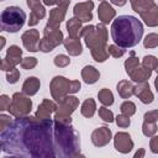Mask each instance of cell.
<instances>
[{"instance_id":"obj_1","label":"cell","mask_w":158,"mask_h":158,"mask_svg":"<svg viewBox=\"0 0 158 158\" xmlns=\"http://www.w3.org/2000/svg\"><path fill=\"white\" fill-rule=\"evenodd\" d=\"M4 153L28 158H73L80 154L79 133L70 123L36 116L16 117L1 131Z\"/></svg>"},{"instance_id":"obj_2","label":"cell","mask_w":158,"mask_h":158,"mask_svg":"<svg viewBox=\"0 0 158 158\" xmlns=\"http://www.w3.org/2000/svg\"><path fill=\"white\" fill-rule=\"evenodd\" d=\"M143 36L142 22L131 15H121L112 21L111 37L115 44L122 48H131L139 43Z\"/></svg>"},{"instance_id":"obj_3","label":"cell","mask_w":158,"mask_h":158,"mask_svg":"<svg viewBox=\"0 0 158 158\" xmlns=\"http://www.w3.org/2000/svg\"><path fill=\"white\" fill-rule=\"evenodd\" d=\"M80 37L84 38L85 44L89 47L94 60L102 63L109 58L107 52V30L105 23L100 22L96 26L89 25L81 28Z\"/></svg>"},{"instance_id":"obj_4","label":"cell","mask_w":158,"mask_h":158,"mask_svg":"<svg viewBox=\"0 0 158 158\" xmlns=\"http://www.w3.org/2000/svg\"><path fill=\"white\" fill-rule=\"evenodd\" d=\"M0 21L1 31L15 33L23 27L26 21V12L19 6H7L5 10H2Z\"/></svg>"},{"instance_id":"obj_5","label":"cell","mask_w":158,"mask_h":158,"mask_svg":"<svg viewBox=\"0 0 158 158\" xmlns=\"http://www.w3.org/2000/svg\"><path fill=\"white\" fill-rule=\"evenodd\" d=\"M81 88V84L79 80H69L62 75H56L49 84V90L52 98L59 102L62 101L65 96L78 93Z\"/></svg>"},{"instance_id":"obj_6","label":"cell","mask_w":158,"mask_h":158,"mask_svg":"<svg viewBox=\"0 0 158 158\" xmlns=\"http://www.w3.org/2000/svg\"><path fill=\"white\" fill-rule=\"evenodd\" d=\"M130 2L132 10L141 16L147 26H158V5L154 0H130Z\"/></svg>"},{"instance_id":"obj_7","label":"cell","mask_w":158,"mask_h":158,"mask_svg":"<svg viewBox=\"0 0 158 158\" xmlns=\"http://www.w3.org/2000/svg\"><path fill=\"white\" fill-rule=\"evenodd\" d=\"M32 110V101L23 93H15L11 98V104L7 109L10 115L14 117L27 116Z\"/></svg>"},{"instance_id":"obj_8","label":"cell","mask_w":158,"mask_h":158,"mask_svg":"<svg viewBox=\"0 0 158 158\" xmlns=\"http://www.w3.org/2000/svg\"><path fill=\"white\" fill-rule=\"evenodd\" d=\"M79 106V99L72 95L65 96L62 101L58 102L57 110L54 112V118L65 123H70L72 122V114L75 111V109Z\"/></svg>"},{"instance_id":"obj_9","label":"cell","mask_w":158,"mask_h":158,"mask_svg":"<svg viewBox=\"0 0 158 158\" xmlns=\"http://www.w3.org/2000/svg\"><path fill=\"white\" fill-rule=\"evenodd\" d=\"M63 32L57 28L53 31H48V32H43V37L40 40L38 43V48L41 52L48 53L51 51H53L57 46H59L60 43H63Z\"/></svg>"},{"instance_id":"obj_10","label":"cell","mask_w":158,"mask_h":158,"mask_svg":"<svg viewBox=\"0 0 158 158\" xmlns=\"http://www.w3.org/2000/svg\"><path fill=\"white\" fill-rule=\"evenodd\" d=\"M69 2H70V0H65V1H63L59 5H57L54 9H52L49 11V19L47 21V25H46L43 32H48V31H53V30L59 28L60 22L65 17L67 9L69 6Z\"/></svg>"},{"instance_id":"obj_11","label":"cell","mask_w":158,"mask_h":158,"mask_svg":"<svg viewBox=\"0 0 158 158\" xmlns=\"http://www.w3.org/2000/svg\"><path fill=\"white\" fill-rule=\"evenodd\" d=\"M22 49L16 46V44H12L7 48V52H6V56L4 57V59L1 60V64H0V69L1 70H10L12 68H15L19 63H21L22 58Z\"/></svg>"},{"instance_id":"obj_12","label":"cell","mask_w":158,"mask_h":158,"mask_svg":"<svg viewBox=\"0 0 158 158\" xmlns=\"http://www.w3.org/2000/svg\"><path fill=\"white\" fill-rule=\"evenodd\" d=\"M26 4L31 9L28 26H36L46 16V9L41 4V0H26Z\"/></svg>"},{"instance_id":"obj_13","label":"cell","mask_w":158,"mask_h":158,"mask_svg":"<svg viewBox=\"0 0 158 158\" xmlns=\"http://www.w3.org/2000/svg\"><path fill=\"white\" fill-rule=\"evenodd\" d=\"M93 9H94V2L90 0L84 2H78L73 9L74 17H77L81 22H89L93 20Z\"/></svg>"},{"instance_id":"obj_14","label":"cell","mask_w":158,"mask_h":158,"mask_svg":"<svg viewBox=\"0 0 158 158\" xmlns=\"http://www.w3.org/2000/svg\"><path fill=\"white\" fill-rule=\"evenodd\" d=\"M22 40V44L23 47L28 51V52H37L38 48V43H40V32L36 28H31L27 30L22 33L21 36Z\"/></svg>"},{"instance_id":"obj_15","label":"cell","mask_w":158,"mask_h":158,"mask_svg":"<svg viewBox=\"0 0 158 158\" xmlns=\"http://www.w3.org/2000/svg\"><path fill=\"white\" fill-rule=\"evenodd\" d=\"M114 146L120 153H130L133 148V141L127 132H117L114 137Z\"/></svg>"},{"instance_id":"obj_16","label":"cell","mask_w":158,"mask_h":158,"mask_svg":"<svg viewBox=\"0 0 158 158\" xmlns=\"http://www.w3.org/2000/svg\"><path fill=\"white\" fill-rule=\"evenodd\" d=\"M112 138V132L106 126L98 127L91 133V142L95 147H104L106 146Z\"/></svg>"},{"instance_id":"obj_17","label":"cell","mask_w":158,"mask_h":158,"mask_svg":"<svg viewBox=\"0 0 158 158\" xmlns=\"http://www.w3.org/2000/svg\"><path fill=\"white\" fill-rule=\"evenodd\" d=\"M135 95L143 104H151L153 101V99H154L153 93L151 91V88H149L148 81L137 83V85H135Z\"/></svg>"},{"instance_id":"obj_18","label":"cell","mask_w":158,"mask_h":158,"mask_svg":"<svg viewBox=\"0 0 158 158\" xmlns=\"http://www.w3.org/2000/svg\"><path fill=\"white\" fill-rule=\"evenodd\" d=\"M115 16H116V11L112 9V6L105 0L101 1L99 5V9H98V17H99L100 22L106 25L110 21H112Z\"/></svg>"},{"instance_id":"obj_19","label":"cell","mask_w":158,"mask_h":158,"mask_svg":"<svg viewBox=\"0 0 158 158\" xmlns=\"http://www.w3.org/2000/svg\"><path fill=\"white\" fill-rule=\"evenodd\" d=\"M152 69L144 67V65H137L136 68H133L131 72H128V77L131 78L132 81L135 83H142V81H147L149 79V77L152 75Z\"/></svg>"},{"instance_id":"obj_20","label":"cell","mask_w":158,"mask_h":158,"mask_svg":"<svg viewBox=\"0 0 158 158\" xmlns=\"http://www.w3.org/2000/svg\"><path fill=\"white\" fill-rule=\"evenodd\" d=\"M63 44L65 47V51L70 56H79L83 52V46H81V42H80V37L68 36L67 38L63 40Z\"/></svg>"},{"instance_id":"obj_21","label":"cell","mask_w":158,"mask_h":158,"mask_svg":"<svg viewBox=\"0 0 158 158\" xmlns=\"http://www.w3.org/2000/svg\"><path fill=\"white\" fill-rule=\"evenodd\" d=\"M56 110H57V105L52 100L44 99L38 105V109H37L35 116L38 117V118H49L51 117V114L56 112Z\"/></svg>"},{"instance_id":"obj_22","label":"cell","mask_w":158,"mask_h":158,"mask_svg":"<svg viewBox=\"0 0 158 158\" xmlns=\"http://www.w3.org/2000/svg\"><path fill=\"white\" fill-rule=\"evenodd\" d=\"M41 86V83H40V79L36 78V77H28L23 84H22V93L26 94L27 96H32L35 95L38 89Z\"/></svg>"},{"instance_id":"obj_23","label":"cell","mask_w":158,"mask_h":158,"mask_svg":"<svg viewBox=\"0 0 158 158\" xmlns=\"http://www.w3.org/2000/svg\"><path fill=\"white\" fill-rule=\"evenodd\" d=\"M81 78L86 84H94L99 80L100 73L99 70L93 65H85L81 69Z\"/></svg>"},{"instance_id":"obj_24","label":"cell","mask_w":158,"mask_h":158,"mask_svg":"<svg viewBox=\"0 0 158 158\" xmlns=\"http://www.w3.org/2000/svg\"><path fill=\"white\" fill-rule=\"evenodd\" d=\"M116 90L122 99H130L132 95H135V85L128 80H120Z\"/></svg>"},{"instance_id":"obj_25","label":"cell","mask_w":158,"mask_h":158,"mask_svg":"<svg viewBox=\"0 0 158 158\" xmlns=\"http://www.w3.org/2000/svg\"><path fill=\"white\" fill-rule=\"evenodd\" d=\"M81 28V21H79L77 17L69 19L67 21V31L70 37H80Z\"/></svg>"},{"instance_id":"obj_26","label":"cell","mask_w":158,"mask_h":158,"mask_svg":"<svg viewBox=\"0 0 158 158\" xmlns=\"http://www.w3.org/2000/svg\"><path fill=\"white\" fill-rule=\"evenodd\" d=\"M95 111H96V104H95V100H94V99L89 98V99H86V100L81 104L80 112H81V115H83L84 117H86V118L93 117L94 114H95Z\"/></svg>"},{"instance_id":"obj_27","label":"cell","mask_w":158,"mask_h":158,"mask_svg":"<svg viewBox=\"0 0 158 158\" xmlns=\"http://www.w3.org/2000/svg\"><path fill=\"white\" fill-rule=\"evenodd\" d=\"M98 98H99V101H100L104 106H111V105L114 104V95H112L111 90H109V89H106V88L99 90Z\"/></svg>"},{"instance_id":"obj_28","label":"cell","mask_w":158,"mask_h":158,"mask_svg":"<svg viewBox=\"0 0 158 158\" xmlns=\"http://www.w3.org/2000/svg\"><path fill=\"white\" fill-rule=\"evenodd\" d=\"M157 122H149V121H143L142 125V132L146 137H152L157 133Z\"/></svg>"},{"instance_id":"obj_29","label":"cell","mask_w":158,"mask_h":158,"mask_svg":"<svg viewBox=\"0 0 158 158\" xmlns=\"http://www.w3.org/2000/svg\"><path fill=\"white\" fill-rule=\"evenodd\" d=\"M120 110H121V112H122L123 115H126V116H130V117H131L132 115H135V114H136V105H135V102H132V101L127 100V101H123V102L121 104Z\"/></svg>"},{"instance_id":"obj_30","label":"cell","mask_w":158,"mask_h":158,"mask_svg":"<svg viewBox=\"0 0 158 158\" xmlns=\"http://www.w3.org/2000/svg\"><path fill=\"white\" fill-rule=\"evenodd\" d=\"M144 48H156L158 47V35L157 33H148L143 40Z\"/></svg>"},{"instance_id":"obj_31","label":"cell","mask_w":158,"mask_h":158,"mask_svg":"<svg viewBox=\"0 0 158 158\" xmlns=\"http://www.w3.org/2000/svg\"><path fill=\"white\" fill-rule=\"evenodd\" d=\"M99 116L101 120H104L105 122H114V114L111 110H109L106 106H101L99 107Z\"/></svg>"},{"instance_id":"obj_32","label":"cell","mask_w":158,"mask_h":158,"mask_svg":"<svg viewBox=\"0 0 158 158\" xmlns=\"http://www.w3.org/2000/svg\"><path fill=\"white\" fill-rule=\"evenodd\" d=\"M107 52H109V54L111 57L120 58V57H122L125 54V48H122V47H120L117 44H110V46H107Z\"/></svg>"},{"instance_id":"obj_33","label":"cell","mask_w":158,"mask_h":158,"mask_svg":"<svg viewBox=\"0 0 158 158\" xmlns=\"http://www.w3.org/2000/svg\"><path fill=\"white\" fill-rule=\"evenodd\" d=\"M137 65H139V60L137 57H135V52H131V57L128 59L125 60V69H126V73L131 72L133 68H136Z\"/></svg>"},{"instance_id":"obj_34","label":"cell","mask_w":158,"mask_h":158,"mask_svg":"<svg viewBox=\"0 0 158 158\" xmlns=\"http://www.w3.org/2000/svg\"><path fill=\"white\" fill-rule=\"evenodd\" d=\"M157 63H158V58H156L154 56H144L143 57V59H142V65H144V67H147V68H149V69H152V70H154L156 69V67H157Z\"/></svg>"},{"instance_id":"obj_35","label":"cell","mask_w":158,"mask_h":158,"mask_svg":"<svg viewBox=\"0 0 158 158\" xmlns=\"http://www.w3.org/2000/svg\"><path fill=\"white\" fill-rule=\"evenodd\" d=\"M53 63H54V65H56V67L64 68V67H67V65L70 63V59H69V57H68V56H65V54H58V56H56V57H54Z\"/></svg>"},{"instance_id":"obj_36","label":"cell","mask_w":158,"mask_h":158,"mask_svg":"<svg viewBox=\"0 0 158 158\" xmlns=\"http://www.w3.org/2000/svg\"><path fill=\"white\" fill-rule=\"evenodd\" d=\"M21 67L26 70H30V69H33L36 65H37V59L35 57H26L21 60Z\"/></svg>"},{"instance_id":"obj_37","label":"cell","mask_w":158,"mask_h":158,"mask_svg":"<svg viewBox=\"0 0 158 158\" xmlns=\"http://www.w3.org/2000/svg\"><path fill=\"white\" fill-rule=\"evenodd\" d=\"M19 79H20V72H19V69L12 68V69L7 70V74H6V80H7V83L15 84V83H17Z\"/></svg>"},{"instance_id":"obj_38","label":"cell","mask_w":158,"mask_h":158,"mask_svg":"<svg viewBox=\"0 0 158 158\" xmlns=\"http://www.w3.org/2000/svg\"><path fill=\"white\" fill-rule=\"evenodd\" d=\"M116 123H117V126L121 127V128H126V127H128L130 123H131V121H130V116H126V115H123V114L117 115V117H116Z\"/></svg>"},{"instance_id":"obj_39","label":"cell","mask_w":158,"mask_h":158,"mask_svg":"<svg viewBox=\"0 0 158 158\" xmlns=\"http://www.w3.org/2000/svg\"><path fill=\"white\" fill-rule=\"evenodd\" d=\"M10 104H11V99H10L7 95L2 94V95L0 96V111L7 110L9 106H10Z\"/></svg>"},{"instance_id":"obj_40","label":"cell","mask_w":158,"mask_h":158,"mask_svg":"<svg viewBox=\"0 0 158 158\" xmlns=\"http://www.w3.org/2000/svg\"><path fill=\"white\" fill-rule=\"evenodd\" d=\"M143 118H144V121L157 122V120H158V110H151V111L146 112Z\"/></svg>"},{"instance_id":"obj_41","label":"cell","mask_w":158,"mask_h":158,"mask_svg":"<svg viewBox=\"0 0 158 158\" xmlns=\"http://www.w3.org/2000/svg\"><path fill=\"white\" fill-rule=\"evenodd\" d=\"M10 123H11V117H10L9 115L1 114V115H0V130L4 131Z\"/></svg>"},{"instance_id":"obj_42","label":"cell","mask_w":158,"mask_h":158,"mask_svg":"<svg viewBox=\"0 0 158 158\" xmlns=\"http://www.w3.org/2000/svg\"><path fill=\"white\" fill-rule=\"evenodd\" d=\"M149 148L152 153H158V136H152L149 141Z\"/></svg>"},{"instance_id":"obj_43","label":"cell","mask_w":158,"mask_h":158,"mask_svg":"<svg viewBox=\"0 0 158 158\" xmlns=\"http://www.w3.org/2000/svg\"><path fill=\"white\" fill-rule=\"evenodd\" d=\"M44 5H59L65 0H42Z\"/></svg>"},{"instance_id":"obj_44","label":"cell","mask_w":158,"mask_h":158,"mask_svg":"<svg viewBox=\"0 0 158 158\" xmlns=\"http://www.w3.org/2000/svg\"><path fill=\"white\" fill-rule=\"evenodd\" d=\"M114 5H116V6H123V5H126V2H127V0H110Z\"/></svg>"},{"instance_id":"obj_45","label":"cell","mask_w":158,"mask_h":158,"mask_svg":"<svg viewBox=\"0 0 158 158\" xmlns=\"http://www.w3.org/2000/svg\"><path fill=\"white\" fill-rule=\"evenodd\" d=\"M144 157V149L143 148H139L136 153H135V158H142Z\"/></svg>"},{"instance_id":"obj_46","label":"cell","mask_w":158,"mask_h":158,"mask_svg":"<svg viewBox=\"0 0 158 158\" xmlns=\"http://www.w3.org/2000/svg\"><path fill=\"white\" fill-rule=\"evenodd\" d=\"M154 86H156V90L158 93V74H157V78L154 79Z\"/></svg>"},{"instance_id":"obj_47","label":"cell","mask_w":158,"mask_h":158,"mask_svg":"<svg viewBox=\"0 0 158 158\" xmlns=\"http://www.w3.org/2000/svg\"><path fill=\"white\" fill-rule=\"evenodd\" d=\"M0 40H1V48H4V46H5V38L1 36V37H0Z\"/></svg>"},{"instance_id":"obj_48","label":"cell","mask_w":158,"mask_h":158,"mask_svg":"<svg viewBox=\"0 0 158 158\" xmlns=\"http://www.w3.org/2000/svg\"><path fill=\"white\" fill-rule=\"evenodd\" d=\"M156 72H157V74H158V63H157V67H156V69H154Z\"/></svg>"},{"instance_id":"obj_49","label":"cell","mask_w":158,"mask_h":158,"mask_svg":"<svg viewBox=\"0 0 158 158\" xmlns=\"http://www.w3.org/2000/svg\"><path fill=\"white\" fill-rule=\"evenodd\" d=\"M100 1H104V0H100Z\"/></svg>"}]
</instances>
